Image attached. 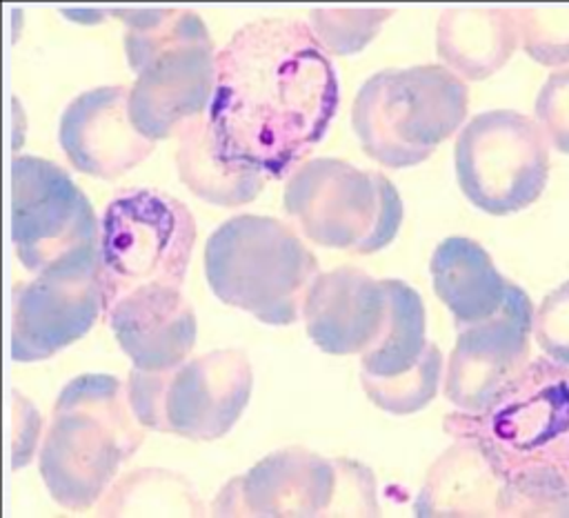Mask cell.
<instances>
[{
  "mask_svg": "<svg viewBox=\"0 0 569 518\" xmlns=\"http://www.w3.org/2000/svg\"><path fill=\"white\" fill-rule=\"evenodd\" d=\"M338 73L298 18H256L216 51L207 122L220 156L267 180L289 178L325 138Z\"/></svg>",
  "mask_w": 569,
  "mask_h": 518,
  "instance_id": "1",
  "label": "cell"
},
{
  "mask_svg": "<svg viewBox=\"0 0 569 518\" xmlns=\"http://www.w3.org/2000/svg\"><path fill=\"white\" fill-rule=\"evenodd\" d=\"M505 482V516H569V369L529 362L482 411L445 416Z\"/></svg>",
  "mask_w": 569,
  "mask_h": 518,
  "instance_id": "2",
  "label": "cell"
},
{
  "mask_svg": "<svg viewBox=\"0 0 569 518\" xmlns=\"http://www.w3.org/2000/svg\"><path fill=\"white\" fill-rule=\"evenodd\" d=\"M144 442L127 382L111 373H80L58 394L40 445V478L62 509L100 502L122 465Z\"/></svg>",
  "mask_w": 569,
  "mask_h": 518,
  "instance_id": "3",
  "label": "cell"
},
{
  "mask_svg": "<svg viewBox=\"0 0 569 518\" xmlns=\"http://www.w3.org/2000/svg\"><path fill=\"white\" fill-rule=\"evenodd\" d=\"M127 31L122 38L136 82L129 113L149 140L178 136L204 116L216 82L213 40L202 18L189 9H107Z\"/></svg>",
  "mask_w": 569,
  "mask_h": 518,
  "instance_id": "4",
  "label": "cell"
},
{
  "mask_svg": "<svg viewBox=\"0 0 569 518\" xmlns=\"http://www.w3.org/2000/svg\"><path fill=\"white\" fill-rule=\"evenodd\" d=\"M318 273L313 251L273 216H231L204 242V276L213 296L271 327L302 318Z\"/></svg>",
  "mask_w": 569,
  "mask_h": 518,
  "instance_id": "5",
  "label": "cell"
},
{
  "mask_svg": "<svg viewBox=\"0 0 569 518\" xmlns=\"http://www.w3.org/2000/svg\"><path fill=\"white\" fill-rule=\"evenodd\" d=\"M467 107V82L445 64L382 69L356 93L351 129L369 158L407 169L460 129Z\"/></svg>",
  "mask_w": 569,
  "mask_h": 518,
  "instance_id": "6",
  "label": "cell"
},
{
  "mask_svg": "<svg viewBox=\"0 0 569 518\" xmlns=\"http://www.w3.org/2000/svg\"><path fill=\"white\" fill-rule=\"evenodd\" d=\"M282 209L307 240L358 256L391 245L405 218L402 198L385 173L338 158L305 160L287 178Z\"/></svg>",
  "mask_w": 569,
  "mask_h": 518,
  "instance_id": "7",
  "label": "cell"
},
{
  "mask_svg": "<svg viewBox=\"0 0 569 518\" xmlns=\"http://www.w3.org/2000/svg\"><path fill=\"white\" fill-rule=\"evenodd\" d=\"M196 236V220L182 200L151 187L118 191L100 216L104 311L144 285L182 287Z\"/></svg>",
  "mask_w": 569,
  "mask_h": 518,
  "instance_id": "8",
  "label": "cell"
},
{
  "mask_svg": "<svg viewBox=\"0 0 569 518\" xmlns=\"http://www.w3.org/2000/svg\"><path fill=\"white\" fill-rule=\"evenodd\" d=\"M251 389L253 369L240 349H213L162 371L131 367L127 378L131 411L144 429L202 442L231 431Z\"/></svg>",
  "mask_w": 569,
  "mask_h": 518,
  "instance_id": "9",
  "label": "cell"
},
{
  "mask_svg": "<svg viewBox=\"0 0 569 518\" xmlns=\"http://www.w3.org/2000/svg\"><path fill=\"white\" fill-rule=\"evenodd\" d=\"M453 162L467 200L485 213L507 216L542 193L549 176L547 136L518 111H482L458 133Z\"/></svg>",
  "mask_w": 569,
  "mask_h": 518,
  "instance_id": "10",
  "label": "cell"
},
{
  "mask_svg": "<svg viewBox=\"0 0 569 518\" xmlns=\"http://www.w3.org/2000/svg\"><path fill=\"white\" fill-rule=\"evenodd\" d=\"M11 240L20 265L42 273L96 251L100 220L69 171L47 158L18 153L11 160Z\"/></svg>",
  "mask_w": 569,
  "mask_h": 518,
  "instance_id": "11",
  "label": "cell"
},
{
  "mask_svg": "<svg viewBox=\"0 0 569 518\" xmlns=\"http://www.w3.org/2000/svg\"><path fill=\"white\" fill-rule=\"evenodd\" d=\"M104 313L98 249L13 287L11 358L40 362L80 340Z\"/></svg>",
  "mask_w": 569,
  "mask_h": 518,
  "instance_id": "12",
  "label": "cell"
},
{
  "mask_svg": "<svg viewBox=\"0 0 569 518\" xmlns=\"http://www.w3.org/2000/svg\"><path fill=\"white\" fill-rule=\"evenodd\" d=\"M531 331V300L509 282L507 298L493 316L458 327L445 371V396L460 411H482L527 367Z\"/></svg>",
  "mask_w": 569,
  "mask_h": 518,
  "instance_id": "13",
  "label": "cell"
},
{
  "mask_svg": "<svg viewBox=\"0 0 569 518\" xmlns=\"http://www.w3.org/2000/svg\"><path fill=\"white\" fill-rule=\"evenodd\" d=\"M338 482V458H325L305 447H284L227 480L211 505V514L260 518L340 516Z\"/></svg>",
  "mask_w": 569,
  "mask_h": 518,
  "instance_id": "14",
  "label": "cell"
},
{
  "mask_svg": "<svg viewBox=\"0 0 569 518\" xmlns=\"http://www.w3.org/2000/svg\"><path fill=\"white\" fill-rule=\"evenodd\" d=\"M58 142L76 171L102 180L131 171L156 149V142L136 129L129 87L122 84L76 96L60 116Z\"/></svg>",
  "mask_w": 569,
  "mask_h": 518,
  "instance_id": "15",
  "label": "cell"
},
{
  "mask_svg": "<svg viewBox=\"0 0 569 518\" xmlns=\"http://www.w3.org/2000/svg\"><path fill=\"white\" fill-rule=\"evenodd\" d=\"M387 316V289L358 267L320 271L305 298L302 320L313 345L333 356L365 353Z\"/></svg>",
  "mask_w": 569,
  "mask_h": 518,
  "instance_id": "16",
  "label": "cell"
},
{
  "mask_svg": "<svg viewBox=\"0 0 569 518\" xmlns=\"http://www.w3.org/2000/svg\"><path fill=\"white\" fill-rule=\"evenodd\" d=\"M104 318L116 342L138 369L178 367L196 347L198 322L182 287H138L113 302Z\"/></svg>",
  "mask_w": 569,
  "mask_h": 518,
  "instance_id": "17",
  "label": "cell"
},
{
  "mask_svg": "<svg viewBox=\"0 0 569 518\" xmlns=\"http://www.w3.org/2000/svg\"><path fill=\"white\" fill-rule=\"evenodd\" d=\"M413 514L505 516V482L476 445L456 440L427 471L413 500Z\"/></svg>",
  "mask_w": 569,
  "mask_h": 518,
  "instance_id": "18",
  "label": "cell"
},
{
  "mask_svg": "<svg viewBox=\"0 0 569 518\" xmlns=\"http://www.w3.org/2000/svg\"><path fill=\"white\" fill-rule=\"evenodd\" d=\"M433 291L451 311L456 327H467L493 316L509 291L491 256L471 238L449 236L429 262Z\"/></svg>",
  "mask_w": 569,
  "mask_h": 518,
  "instance_id": "19",
  "label": "cell"
},
{
  "mask_svg": "<svg viewBox=\"0 0 569 518\" xmlns=\"http://www.w3.org/2000/svg\"><path fill=\"white\" fill-rule=\"evenodd\" d=\"M518 38L513 11L447 9L436 24V53L456 76L482 80L511 58Z\"/></svg>",
  "mask_w": 569,
  "mask_h": 518,
  "instance_id": "20",
  "label": "cell"
},
{
  "mask_svg": "<svg viewBox=\"0 0 569 518\" xmlns=\"http://www.w3.org/2000/svg\"><path fill=\"white\" fill-rule=\"evenodd\" d=\"M178 138V178L200 200L218 207H240L256 200L264 189V176L220 156L207 113L184 124Z\"/></svg>",
  "mask_w": 569,
  "mask_h": 518,
  "instance_id": "21",
  "label": "cell"
},
{
  "mask_svg": "<svg viewBox=\"0 0 569 518\" xmlns=\"http://www.w3.org/2000/svg\"><path fill=\"white\" fill-rule=\"evenodd\" d=\"M387 289V316L373 345L360 353V373L391 378L413 369L425 356L427 313L420 293L400 278H382Z\"/></svg>",
  "mask_w": 569,
  "mask_h": 518,
  "instance_id": "22",
  "label": "cell"
},
{
  "mask_svg": "<svg viewBox=\"0 0 569 518\" xmlns=\"http://www.w3.org/2000/svg\"><path fill=\"white\" fill-rule=\"evenodd\" d=\"M204 516V505L187 478L167 469H133L111 482L98 516Z\"/></svg>",
  "mask_w": 569,
  "mask_h": 518,
  "instance_id": "23",
  "label": "cell"
},
{
  "mask_svg": "<svg viewBox=\"0 0 569 518\" xmlns=\"http://www.w3.org/2000/svg\"><path fill=\"white\" fill-rule=\"evenodd\" d=\"M367 398L382 411L393 416H409L425 409L438 394L442 380V353L438 345L429 342L420 362L391 378H376L358 373Z\"/></svg>",
  "mask_w": 569,
  "mask_h": 518,
  "instance_id": "24",
  "label": "cell"
},
{
  "mask_svg": "<svg viewBox=\"0 0 569 518\" xmlns=\"http://www.w3.org/2000/svg\"><path fill=\"white\" fill-rule=\"evenodd\" d=\"M396 9H313L307 24L327 56H351L362 51L393 16Z\"/></svg>",
  "mask_w": 569,
  "mask_h": 518,
  "instance_id": "25",
  "label": "cell"
},
{
  "mask_svg": "<svg viewBox=\"0 0 569 518\" xmlns=\"http://www.w3.org/2000/svg\"><path fill=\"white\" fill-rule=\"evenodd\" d=\"M513 16L522 47L536 62H569V9H520Z\"/></svg>",
  "mask_w": 569,
  "mask_h": 518,
  "instance_id": "26",
  "label": "cell"
},
{
  "mask_svg": "<svg viewBox=\"0 0 569 518\" xmlns=\"http://www.w3.org/2000/svg\"><path fill=\"white\" fill-rule=\"evenodd\" d=\"M533 333L549 358L569 367V280L545 296L533 313Z\"/></svg>",
  "mask_w": 569,
  "mask_h": 518,
  "instance_id": "27",
  "label": "cell"
},
{
  "mask_svg": "<svg viewBox=\"0 0 569 518\" xmlns=\"http://www.w3.org/2000/svg\"><path fill=\"white\" fill-rule=\"evenodd\" d=\"M536 118L553 147L569 153V69L551 73L540 87Z\"/></svg>",
  "mask_w": 569,
  "mask_h": 518,
  "instance_id": "28",
  "label": "cell"
},
{
  "mask_svg": "<svg viewBox=\"0 0 569 518\" xmlns=\"http://www.w3.org/2000/svg\"><path fill=\"white\" fill-rule=\"evenodd\" d=\"M42 420L38 409L20 391H11V469H24L40 445Z\"/></svg>",
  "mask_w": 569,
  "mask_h": 518,
  "instance_id": "29",
  "label": "cell"
},
{
  "mask_svg": "<svg viewBox=\"0 0 569 518\" xmlns=\"http://www.w3.org/2000/svg\"><path fill=\"white\" fill-rule=\"evenodd\" d=\"M62 16L78 24H98L104 20L107 9H62Z\"/></svg>",
  "mask_w": 569,
  "mask_h": 518,
  "instance_id": "30",
  "label": "cell"
}]
</instances>
